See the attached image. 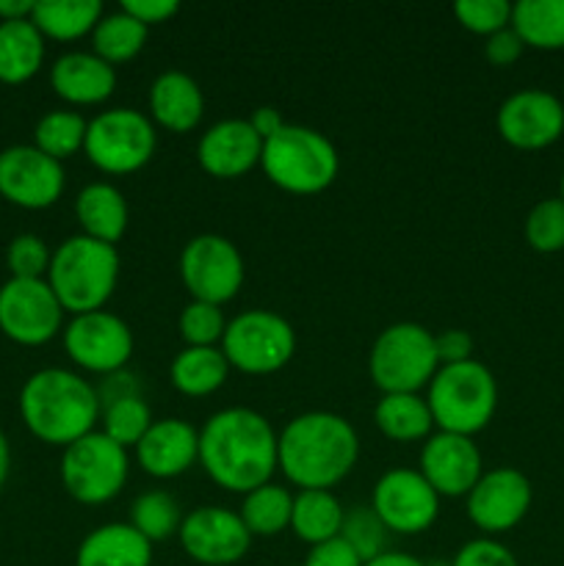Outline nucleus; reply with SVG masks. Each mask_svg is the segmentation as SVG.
Masks as SVG:
<instances>
[{
    "mask_svg": "<svg viewBox=\"0 0 564 566\" xmlns=\"http://www.w3.org/2000/svg\"><path fill=\"white\" fill-rule=\"evenodd\" d=\"M199 468L224 492L247 495L280 470V434L254 409H219L199 429Z\"/></svg>",
    "mask_w": 564,
    "mask_h": 566,
    "instance_id": "obj_1",
    "label": "nucleus"
},
{
    "mask_svg": "<svg viewBox=\"0 0 564 566\" xmlns=\"http://www.w3.org/2000/svg\"><path fill=\"white\" fill-rule=\"evenodd\" d=\"M359 459V437L343 415L302 412L280 431V470L293 486L330 490L341 484Z\"/></svg>",
    "mask_w": 564,
    "mask_h": 566,
    "instance_id": "obj_2",
    "label": "nucleus"
},
{
    "mask_svg": "<svg viewBox=\"0 0 564 566\" xmlns=\"http://www.w3.org/2000/svg\"><path fill=\"white\" fill-rule=\"evenodd\" d=\"M97 387L66 368H42L25 379L20 390V418L25 429L48 446L66 448L97 431Z\"/></svg>",
    "mask_w": 564,
    "mask_h": 566,
    "instance_id": "obj_3",
    "label": "nucleus"
},
{
    "mask_svg": "<svg viewBox=\"0 0 564 566\" xmlns=\"http://www.w3.org/2000/svg\"><path fill=\"white\" fill-rule=\"evenodd\" d=\"M119 269L122 260L116 247L77 232L53 249L44 280L53 287L64 313L83 315L105 310L119 282Z\"/></svg>",
    "mask_w": 564,
    "mask_h": 566,
    "instance_id": "obj_4",
    "label": "nucleus"
},
{
    "mask_svg": "<svg viewBox=\"0 0 564 566\" xmlns=\"http://www.w3.org/2000/svg\"><path fill=\"white\" fill-rule=\"evenodd\" d=\"M260 169L282 191L313 197L335 182L341 158L324 133L285 122L282 130L263 142Z\"/></svg>",
    "mask_w": 564,
    "mask_h": 566,
    "instance_id": "obj_5",
    "label": "nucleus"
},
{
    "mask_svg": "<svg viewBox=\"0 0 564 566\" xmlns=\"http://www.w3.org/2000/svg\"><path fill=\"white\" fill-rule=\"evenodd\" d=\"M426 401H429L437 431L473 437L495 418L498 381L479 359L442 365L429 381Z\"/></svg>",
    "mask_w": 564,
    "mask_h": 566,
    "instance_id": "obj_6",
    "label": "nucleus"
},
{
    "mask_svg": "<svg viewBox=\"0 0 564 566\" xmlns=\"http://www.w3.org/2000/svg\"><path fill=\"white\" fill-rule=\"evenodd\" d=\"M440 370L435 352V332L401 321L379 332L368 354V374L382 396L387 392H420Z\"/></svg>",
    "mask_w": 564,
    "mask_h": 566,
    "instance_id": "obj_7",
    "label": "nucleus"
},
{
    "mask_svg": "<svg viewBox=\"0 0 564 566\" xmlns=\"http://www.w3.org/2000/svg\"><path fill=\"white\" fill-rule=\"evenodd\" d=\"M61 484L83 506H105L127 484L130 459L125 448L116 446L103 431L81 437L61 453Z\"/></svg>",
    "mask_w": 564,
    "mask_h": 566,
    "instance_id": "obj_8",
    "label": "nucleus"
},
{
    "mask_svg": "<svg viewBox=\"0 0 564 566\" xmlns=\"http://www.w3.org/2000/svg\"><path fill=\"white\" fill-rule=\"evenodd\" d=\"M221 352L230 368L241 374L271 376L285 368L296 354V332L280 313L243 310L227 321Z\"/></svg>",
    "mask_w": 564,
    "mask_h": 566,
    "instance_id": "obj_9",
    "label": "nucleus"
},
{
    "mask_svg": "<svg viewBox=\"0 0 564 566\" xmlns=\"http://www.w3.org/2000/svg\"><path fill=\"white\" fill-rule=\"evenodd\" d=\"M158 133L136 108H108L88 119L83 153L105 175H133L153 160Z\"/></svg>",
    "mask_w": 564,
    "mask_h": 566,
    "instance_id": "obj_10",
    "label": "nucleus"
},
{
    "mask_svg": "<svg viewBox=\"0 0 564 566\" xmlns=\"http://www.w3.org/2000/svg\"><path fill=\"white\" fill-rule=\"evenodd\" d=\"M243 258L236 243L216 232L194 235L180 252V280L194 302L221 307L232 302L243 285Z\"/></svg>",
    "mask_w": 564,
    "mask_h": 566,
    "instance_id": "obj_11",
    "label": "nucleus"
},
{
    "mask_svg": "<svg viewBox=\"0 0 564 566\" xmlns=\"http://www.w3.org/2000/svg\"><path fill=\"white\" fill-rule=\"evenodd\" d=\"M64 352L86 374H116L133 357V329L108 310L72 315L64 326Z\"/></svg>",
    "mask_w": 564,
    "mask_h": 566,
    "instance_id": "obj_12",
    "label": "nucleus"
},
{
    "mask_svg": "<svg viewBox=\"0 0 564 566\" xmlns=\"http://www.w3.org/2000/svg\"><path fill=\"white\" fill-rule=\"evenodd\" d=\"M64 329V307L48 280H6L0 285V332L20 346H44Z\"/></svg>",
    "mask_w": 564,
    "mask_h": 566,
    "instance_id": "obj_13",
    "label": "nucleus"
},
{
    "mask_svg": "<svg viewBox=\"0 0 564 566\" xmlns=\"http://www.w3.org/2000/svg\"><path fill=\"white\" fill-rule=\"evenodd\" d=\"M370 509L390 534L418 536L440 517V495L412 468H393L376 481Z\"/></svg>",
    "mask_w": 564,
    "mask_h": 566,
    "instance_id": "obj_14",
    "label": "nucleus"
},
{
    "mask_svg": "<svg viewBox=\"0 0 564 566\" xmlns=\"http://www.w3.org/2000/svg\"><path fill=\"white\" fill-rule=\"evenodd\" d=\"M64 164L33 144H11L0 149V197L25 210H44L64 193Z\"/></svg>",
    "mask_w": 564,
    "mask_h": 566,
    "instance_id": "obj_15",
    "label": "nucleus"
},
{
    "mask_svg": "<svg viewBox=\"0 0 564 566\" xmlns=\"http://www.w3.org/2000/svg\"><path fill=\"white\" fill-rule=\"evenodd\" d=\"M177 539L182 553L202 566H232L252 547V534L243 520L224 506H199L188 512Z\"/></svg>",
    "mask_w": 564,
    "mask_h": 566,
    "instance_id": "obj_16",
    "label": "nucleus"
},
{
    "mask_svg": "<svg viewBox=\"0 0 564 566\" xmlns=\"http://www.w3.org/2000/svg\"><path fill=\"white\" fill-rule=\"evenodd\" d=\"M495 127L509 147L536 153L562 138L564 103L545 88H520L501 103Z\"/></svg>",
    "mask_w": 564,
    "mask_h": 566,
    "instance_id": "obj_17",
    "label": "nucleus"
},
{
    "mask_svg": "<svg viewBox=\"0 0 564 566\" xmlns=\"http://www.w3.org/2000/svg\"><path fill=\"white\" fill-rule=\"evenodd\" d=\"M531 501L534 490L525 473L514 468L487 470L479 484L468 492V517L484 534H506L523 523Z\"/></svg>",
    "mask_w": 564,
    "mask_h": 566,
    "instance_id": "obj_18",
    "label": "nucleus"
},
{
    "mask_svg": "<svg viewBox=\"0 0 564 566\" xmlns=\"http://www.w3.org/2000/svg\"><path fill=\"white\" fill-rule=\"evenodd\" d=\"M481 451L473 437L435 431L420 448V475L440 497H468L484 475Z\"/></svg>",
    "mask_w": 564,
    "mask_h": 566,
    "instance_id": "obj_19",
    "label": "nucleus"
},
{
    "mask_svg": "<svg viewBox=\"0 0 564 566\" xmlns=\"http://www.w3.org/2000/svg\"><path fill=\"white\" fill-rule=\"evenodd\" d=\"M263 138L249 119H221L202 133L197 144V160L202 171L216 180H238L260 166Z\"/></svg>",
    "mask_w": 564,
    "mask_h": 566,
    "instance_id": "obj_20",
    "label": "nucleus"
},
{
    "mask_svg": "<svg viewBox=\"0 0 564 566\" xmlns=\"http://www.w3.org/2000/svg\"><path fill=\"white\" fill-rule=\"evenodd\" d=\"M136 464L153 479H177L199 464V429L182 418L153 420L136 448Z\"/></svg>",
    "mask_w": 564,
    "mask_h": 566,
    "instance_id": "obj_21",
    "label": "nucleus"
},
{
    "mask_svg": "<svg viewBox=\"0 0 564 566\" xmlns=\"http://www.w3.org/2000/svg\"><path fill=\"white\" fill-rule=\"evenodd\" d=\"M50 88L70 105H100L116 92V70L100 55L70 50L50 66Z\"/></svg>",
    "mask_w": 564,
    "mask_h": 566,
    "instance_id": "obj_22",
    "label": "nucleus"
},
{
    "mask_svg": "<svg viewBox=\"0 0 564 566\" xmlns=\"http://www.w3.org/2000/svg\"><path fill=\"white\" fill-rule=\"evenodd\" d=\"M205 116V94L188 72L166 70L149 86V119L164 130L191 133Z\"/></svg>",
    "mask_w": 564,
    "mask_h": 566,
    "instance_id": "obj_23",
    "label": "nucleus"
},
{
    "mask_svg": "<svg viewBox=\"0 0 564 566\" xmlns=\"http://www.w3.org/2000/svg\"><path fill=\"white\" fill-rule=\"evenodd\" d=\"M75 566H153V545L130 523H105L83 536Z\"/></svg>",
    "mask_w": 564,
    "mask_h": 566,
    "instance_id": "obj_24",
    "label": "nucleus"
},
{
    "mask_svg": "<svg viewBox=\"0 0 564 566\" xmlns=\"http://www.w3.org/2000/svg\"><path fill=\"white\" fill-rule=\"evenodd\" d=\"M75 219L81 224V235L116 247L127 232L130 210H127V199L119 188L100 180L88 182L77 191Z\"/></svg>",
    "mask_w": 564,
    "mask_h": 566,
    "instance_id": "obj_25",
    "label": "nucleus"
},
{
    "mask_svg": "<svg viewBox=\"0 0 564 566\" xmlns=\"http://www.w3.org/2000/svg\"><path fill=\"white\" fill-rule=\"evenodd\" d=\"M230 363H227L221 346H186L175 354L169 365V381L180 396L186 398H208L221 390L230 376Z\"/></svg>",
    "mask_w": 564,
    "mask_h": 566,
    "instance_id": "obj_26",
    "label": "nucleus"
},
{
    "mask_svg": "<svg viewBox=\"0 0 564 566\" xmlns=\"http://www.w3.org/2000/svg\"><path fill=\"white\" fill-rule=\"evenodd\" d=\"M374 423L387 440L393 442H420L435 434L429 401L418 392H387L374 409Z\"/></svg>",
    "mask_w": 564,
    "mask_h": 566,
    "instance_id": "obj_27",
    "label": "nucleus"
},
{
    "mask_svg": "<svg viewBox=\"0 0 564 566\" xmlns=\"http://www.w3.org/2000/svg\"><path fill=\"white\" fill-rule=\"evenodd\" d=\"M346 520V509L330 490H302L293 495L291 531L299 542L315 547L337 539Z\"/></svg>",
    "mask_w": 564,
    "mask_h": 566,
    "instance_id": "obj_28",
    "label": "nucleus"
},
{
    "mask_svg": "<svg viewBox=\"0 0 564 566\" xmlns=\"http://www.w3.org/2000/svg\"><path fill=\"white\" fill-rule=\"evenodd\" d=\"M44 36L31 20L0 22V81L25 83L42 70Z\"/></svg>",
    "mask_w": 564,
    "mask_h": 566,
    "instance_id": "obj_29",
    "label": "nucleus"
},
{
    "mask_svg": "<svg viewBox=\"0 0 564 566\" xmlns=\"http://www.w3.org/2000/svg\"><path fill=\"white\" fill-rule=\"evenodd\" d=\"M103 14L105 9L100 0H36L31 22L44 39L75 42L92 33Z\"/></svg>",
    "mask_w": 564,
    "mask_h": 566,
    "instance_id": "obj_30",
    "label": "nucleus"
},
{
    "mask_svg": "<svg viewBox=\"0 0 564 566\" xmlns=\"http://www.w3.org/2000/svg\"><path fill=\"white\" fill-rule=\"evenodd\" d=\"M512 28L525 48L564 50V0H518Z\"/></svg>",
    "mask_w": 564,
    "mask_h": 566,
    "instance_id": "obj_31",
    "label": "nucleus"
},
{
    "mask_svg": "<svg viewBox=\"0 0 564 566\" xmlns=\"http://www.w3.org/2000/svg\"><path fill=\"white\" fill-rule=\"evenodd\" d=\"M291 514L293 495L282 484H274V481L247 492L241 509H238V517L243 520V525H247V531L252 534V539L254 536L271 539V536L288 531L291 528Z\"/></svg>",
    "mask_w": 564,
    "mask_h": 566,
    "instance_id": "obj_32",
    "label": "nucleus"
},
{
    "mask_svg": "<svg viewBox=\"0 0 564 566\" xmlns=\"http://www.w3.org/2000/svg\"><path fill=\"white\" fill-rule=\"evenodd\" d=\"M147 36L149 28L142 25L136 17H130L122 9L108 11L92 31V53L108 61L111 66L127 64V61H133L142 53Z\"/></svg>",
    "mask_w": 564,
    "mask_h": 566,
    "instance_id": "obj_33",
    "label": "nucleus"
},
{
    "mask_svg": "<svg viewBox=\"0 0 564 566\" xmlns=\"http://www.w3.org/2000/svg\"><path fill=\"white\" fill-rule=\"evenodd\" d=\"M88 119L77 111H48L33 127V147L42 149L50 158L61 160L77 155L86 144Z\"/></svg>",
    "mask_w": 564,
    "mask_h": 566,
    "instance_id": "obj_34",
    "label": "nucleus"
},
{
    "mask_svg": "<svg viewBox=\"0 0 564 566\" xmlns=\"http://www.w3.org/2000/svg\"><path fill=\"white\" fill-rule=\"evenodd\" d=\"M130 525L149 542H166L177 536L182 525L180 503L164 490H149L133 501L130 506Z\"/></svg>",
    "mask_w": 564,
    "mask_h": 566,
    "instance_id": "obj_35",
    "label": "nucleus"
},
{
    "mask_svg": "<svg viewBox=\"0 0 564 566\" xmlns=\"http://www.w3.org/2000/svg\"><path fill=\"white\" fill-rule=\"evenodd\" d=\"M100 423H103L100 431L127 451V448H136L142 442V437L149 431V426H153V409H149V403L142 396L122 398V401L103 407Z\"/></svg>",
    "mask_w": 564,
    "mask_h": 566,
    "instance_id": "obj_36",
    "label": "nucleus"
},
{
    "mask_svg": "<svg viewBox=\"0 0 564 566\" xmlns=\"http://www.w3.org/2000/svg\"><path fill=\"white\" fill-rule=\"evenodd\" d=\"M525 241L534 252L556 254L564 249V199H540L525 216Z\"/></svg>",
    "mask_w": 564,
    "mask_h": 566,
    "instance_id": "obj_37",
    "label": "nucleus"
},
{
    "mask_svg": "<svg viewBox=\"0 0 564 566\" xmlns=\"http://www.w3.org/2000/svg\"><path fill=\"white\" fill-rule=\"evenodd\" d=\"M387 536L390 531L385 528L376 512L370 506H354L346 512V520H343L341 539L357 553L363 562H370L379 553L387 551Z\"/></svg>",
    "mask_w": 564,
    "mask_h": 566,
    "instance_id": "obj_38",
    "label": "nucleus"
},
{
    "mask_svg": "<svg viewBox=\"0 0 564 566\" xmlns=\"http://www.w3.org/2000/svg\"><path fill=\"white\" fill-rule=\"evenodd\" d=\"M177 326H180V337L186 340V346L210 348V346H221V337H224V329H227V318L224 313H221V307H216V304L194 302L191 298V302L182 307Z\"/></svg>",
    "mask_w": 564,
    "mask_h": 566,
    "instance_id": "obj_39",
    "label": "nucleus"
},
{
    "mask_svg": "<svg viewBox=\"0 0 564 566\" xmlns=\"http://www.w3.org/2000/svg\"><path fill=\"white\" fill-rule=\"evenodd\" d=\"M50 258H53V252L48 249L44 238L33 235V232L14 235L6 247V265H9L14 280H44Z\"/></svg>",
    "mask_w": 564,
    "mask_h": 566,
    "instance_id": "obj_40",
    "label": "nucleus"
},
{
    "mask_svg": "<svg viewBox=\"0 0 564 566\" xmlns=\"http://www.w3.org/2000/svg\"><path fill=\"white\" fill-rule=\"evenodd\" d=\"M453 17L470 33L492 36L512 25V3L506 0H459L453 3Z\"/></svg>",
    "mask_w": 564,
    "mask_h": 566,
    "instance_id": "obj_41",
    "label": "nucleus"
},
{
    "mask_svg": "<svg viewBox=\"0 0 564 566\" xmlns=\"http://www.w3.org/2000/svg\"><path fill=\"white\" fill-rule=\"evenodd\" d=\"M451 566H520L514 553L492 536H479L462 545L453 556Z\"/></svg>",
    "mask_w": 564,
    "mask_h": 566,
    "instance_id": "obj_42",
    "label": "nucleus"
},
{
    "mask_svg": "<svg viewBox=\"0 0 564 566\" xmlns=\"http://www.w3.org/2000/svg\"><path fill=\"white\" fill-rule=\"evenodd\" d=\"M435 352L437 363L442 365H459L473 359V337L464 329H442L440 335H435Z\"/></svg>",
    "mask_w": 564,
    "mask_h": 566,
    "instance_id": "obj_43",
    "label": "nucleus"
},
{
    "mask_svg": "<svg viewBox=\"0 0 564 566\" xmlns=\"http://www.w3.org/2000/svg\"><path fill=\"white\" fill-rule=\"evenodd\" d=\"M525 44L523 39L514 33V28H503V31L492 33V36H487V44H484V55L487 61H490L492 66H512L514 61H520V55H523Z\"/></svg>",
    "mask_w": 564,
    "mask_h": 566,
    "instance_id": "obj_44",
    "label": "nucleus"
},
{
    "mask_svg": "<svg viewBox=\"0 0 564 566\" xmlns=\"http://www.w3.org/2000/svg\"><path fill=\"white\" fill-rule=\"evenodd\" d=\"M365 562L337 536V539L324 542V545L310 547L302 566H363Z\"/></svg>",
    "mask_w": 564,
    "mask_h": 566,
    "instance_id": "obj_45",
    "label": "nucleus"
},
{
    "mask_svg": "<svg viewBox=\"0 0 564 566\" xmlns=\"http://www.w3.org/2000/svg\"><path fill=\"white\" fill-rule=\"evenodd\" d=\"M119 9L149 28L171 20L180 11V3L177 0H122Z\"/></svg>",
    "mask_w": 564,
    "mask_h": 566,
    "instance_id": "obj_46",
    "label": "nucleus"
},
{
    "mask_svg": "<svg viewBox=\"0 0 564 566\" xmlns=\"http://www.w3.org/2000/svg\"><path fill=\"white\" fill-rule=\"evenodd\" d=\"M97 396L100 407H108V403L122 401V398L142 396V385H138L136 374H130V370H116V374L103 376V381L97 387Z\"/></svg>",
    "mask_w": 564,
    "mask_h": 566,
    "instance_id": "obj_47",
    "label": "nucleus"
},
{
    "mask_svg": "<svg viewBox=\"0 0 564 566\" xmlns=\"http://www.w3.org/2000/svg\"><path fill=\"white\" fill-rule=\"evenodd\" d=\"M249 125H252L254 133L265 142V138L274 136L276 130H282L285 119H282L280 111L271 108V105H260V108H254L252 116H249Z\"/></svg>",
    "mask_w": 564,
    "mask_h": 566,
    "instance_id": "obj_48",
    "label": "nucleus"
},
{
    "mask_svg": "<svg viewBox=\"0 0 564 566\" xmlns=\"http://www.w3.org/2000/svg\"><path fill=\"white\" fill-rule=\"evenodd\" d=\"M36 0H0V22L31 20Z\"/></svg>",
    "mask_w": 564,
    "mask_h": 566,
    "instance_id": "obj_49",
    "label": "nucleus"
},
{
    "mask_svg": "<svg viewBox=\"0 0 564 566\" xmlns=\"http://www.w3.org/2000/svg\"><path fill=\"white\" fill-rule=\"evenodd\" d=\"M363 566H429V564H424L420 558L409 556V553L385 551V553H379L376 558H370V562H365Z\"/></svg>",
    "mask_w": 564,
    "mask_h": 566,
    "instance_id": "obj_50",
    "label": "nucleus"
},
{
    "mask_svg": "<svg viewBox=\"0 0 564 566\" xmlns=\"http://www.w3.org/2000/svg\"><path fill=\"white\" fill-rule=\"evenodd\" d=\"M9 473H11V446H9V437H6L3 429H0V490H3L6 481H9Z\"/></svg>",
    "mask_w": 564,
    "mask_h": 566,
    "instance_id": "obj_51",
    "label": "nucleus"
},
{
    "mask_svg": "<svg viewBox=\"0 0 564 566\" xmlns=\"http://www.w3.org/2000/svg\"><path fill=\"white\" fill-rule=\"evenodd\" d=\"M558 197L564 199V175H562V182H558Z\"/></svg>",
    "mask_w": 564,
    "mask_h": 566,
    "instance_id": "obj_52",
    "label": "nucleus"
}]
</instances>
